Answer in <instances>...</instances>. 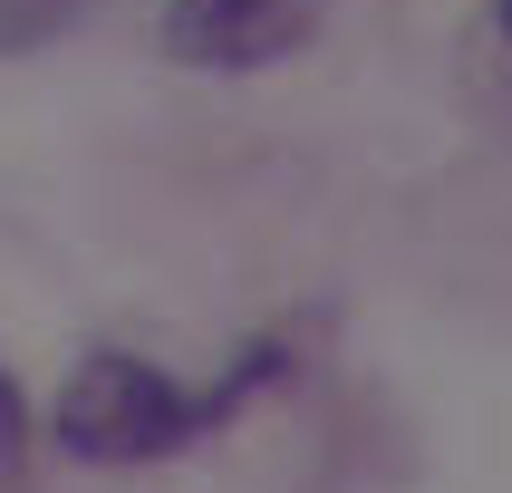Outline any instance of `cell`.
<instances>
[{"label": "cell", "instance_id": "obj_1", "mask_svg": "<svg viewBox=\"0 0 512 493\" xmlns=\"http://www.w3.org/2000/svg\"><path fill=\"white\" fill-rule=\"evenodd\" d=\"M271 358H281V348H252L242 377H223V387H184V377H165L155 358L97 348V358L68 368L49 426H58V445H68L78 464H155V455H184L203 426H223L232 406L271 377Z\"/></svg>", "mask_w": 512, "mask_h": 493}, {"label": "cell", "instance_id": "obj_2", "mask_svg": "<svg viewBox=\"0 0 512 493\" xmlns=\"http://www.w3.org/2000/svg\"><path fill=\"white\" fill-rule=\"evenodd\" d=\"M319 0H165V39L174 68H203V78H252V68H281L290 49H310Z\"/></svg>", "mask_w": 512, "mask_h": 493}, {"label": "cell", "instance_id": "obj_3", "mask_svg": "<svg viewBox=\"0 0 512 493\" xmlns=\"http://www.w3.org/2000/svg\"><path fill=\"white\" fill-rule=\"evenodd\" d=\"M20 455H29V406H20V387H10V368H0V484L20 474Z\"/></svg>", "mask_w": 512, "mask_h": 493}, {"label": "cell", "instance_id": "obj_4", "mask_svg": "<svg viewBox=\"0 0 512 493\" xmlns=\"http://www.w3.org/2000/svg\"><path fill=\"white\" fill-rule=\"evenodd\" d=\"M503 29H512V0H503Z\"/></svg>", "mask_w": 512, "mask_h": 493}]
</instances>
